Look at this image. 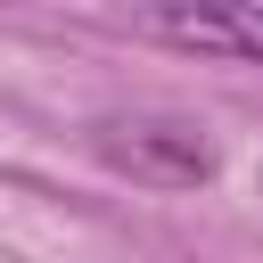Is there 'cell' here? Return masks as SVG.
<instances>
[{
    "label": "cell",
    "instance_id": "cell-1",
    "mask_svg": "<svg viewBox=\"0 0 263 263\" xmlns=\"http://www.w3.org/2000/svg\"><path fill=\"white\" fill-rule=\"evenodd\" d=\"M90 148H99L115 173L148 181V189H197V181H214V164H222L214 132L189 123V115H99V123H90Z\"/></svg>",
    "mask_w": 263,
    "mask_h": 263
},
{
    "label": "cell",
    "instance_id": "cell-2",
    "mask_svg": "<svg viewBox=\"0 0 263 263\" xmlns=\"http://www.w3.org/2000/svg\"><path fill=\"white\" fill-rule=\"evenodd\" d=\"M148 41H173L189 58H230V66H263V8H140L132 16Z\"/></svg>",
    "mask_w": 263,
    "mask_h": 263
}]
</instances>
